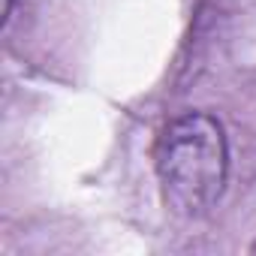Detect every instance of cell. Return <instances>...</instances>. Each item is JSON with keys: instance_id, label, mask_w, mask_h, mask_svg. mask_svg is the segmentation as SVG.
<instances>
[{"instance_id": "obj_1", "label": "cell", "mask_w": 256, "mask_h": 256, "mask_svg": "<svg viewBox=\"0 0 256 256\" xmlns=\"http://www.w3.org/2000/svg\"><path fill=\"white\" fill-rule=\"evenodd\" d=\"M154 163L163 199L172 211L184 217L208 214L217 205L229 172L223 126L202 112L175 118L157 139Z\"/></svg>"}, {"instance_id": "obj_2", "label": "cell", "mask_w": 256, "mask_h": 256, "mask_svg": "<svg viewBox=\"0 0 256 256\" xmlns=\"http://www.w3.org/2000/svg\"><path fill=\"white\" fill-rule=\"evenodd\" d=\"M12 4H16V0H4V24H6L10 16H12Z\"/></svg>"}]
</instances>
